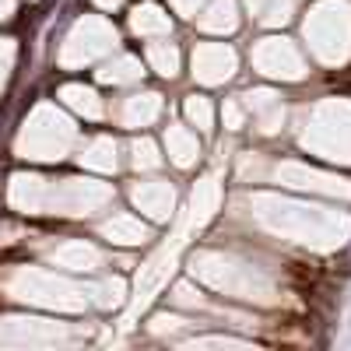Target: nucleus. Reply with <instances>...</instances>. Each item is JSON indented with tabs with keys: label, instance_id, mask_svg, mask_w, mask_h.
Masks as SVG:
<instances>
[{
	"label": "nucleus",
	"instance_id": "nucleus-1",
	"mask_svg": "<svg viewBox=\"0 0 351 351\" xmlns=\"http://www.w3.org/2000/svg\"><path fill=\"white\" fill-rule=\"evenodd\" d=\"M71 123L64 120V116H56L53 109H39L32 116V123L25 127L21 141H18V152L25 158H60L67 152L71 144Z\"/></svg>",
	"mask_w": 351,
	"mask_h": 351
},
{
	"label": "nucleus",
	"instance_id": "nucleus-2",
	"mask_svg": "<svg viewBox=\"0 0 351 351\" xmlns=\"http://www.w3.org/2000/svg\"><path fill=\"white\" fill-rule=\"evenodd\" d=\"M53 260L67 263V267H88V263H95V253L84 246H60V250H53Z\"/></svg>",
	"mask_w": 351,
	"mask_h": 351
},
{
	"label": "nucleus",
	"instance_id": "nucleus-3",
	"mask_svg": "<svg viewBox=\"0 0 351 351\" xmlns=\"http://www.w3.org/2000/svg\"><path fill=\"white\" fill-rule=\"evenodd\" d=\"M67 102L74 106V109H84V112H95L99 106H95V95L92 92H84V88H67Z\"/></svg>",
	"mask_w": 351,
	"mask_h": 351
},
{
	"label": "nucleus",
	"instance_id": "nucleus-4",
	"mask_svg": "<svg viewBox=\"0 0 351 351\" xmlns=\"http://www.w3.org/2000/svg\"><path fill=\"white\" fill-rule=\"evenodd\" d=\"M8 64H11V46L0 43V81H4V74H8Z\"/></svg>",
	"mask_w": 351,
	"mask_h": 351
},
{
	"label": "nucleus",
	"instance_id": "nucleus-5",
	"mask_svg": "<svg viewBox=\"0 0 351 351\" xmlns=\"http://www.w3.org/2000/svg\"><path fill=\"white\" fill-rule=\"evenodd\" d=\"M8 11H11V0H0V18H8Z\"/></svg>",
	"mask_w": 351,
	"mask_h": 351
}]
</instances>
